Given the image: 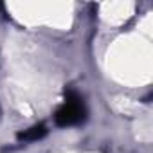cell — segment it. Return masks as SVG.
Masks as SVG:
<instances>
[{"instance_id": "cell-2", "label": "cell", "mask_w": 153, "mask_h": 153, "mask_svg": "<svg viewBox=\"0 0 153 153\" xmlns=\"http://www.w3.org/2000/svg\"><path fill=\"white\" fill-rule=\"evenodd\" d=\"M45 133H47L45 126H43V124H36V126H33V128H29V130L18 133V139L24 140V142H34V140L42 139Z\"/></svg>"}, {"instance_id": "cell-1", "label": "cell", "mask_w": 153, "mask_h": 153, "mask_svg": "<svg viewBox=\"0 0 153 153\" xmlns=\"http://www.w3.org/2000/svg\"><path fill=\"white\" fill-rule=\"evenodd\" d=\"M87 117V106L83 103V97L76 92H68L65 97V103L58 108L54 119L58 126H74L83 123Z\"/></svg>"}]
</instances>
